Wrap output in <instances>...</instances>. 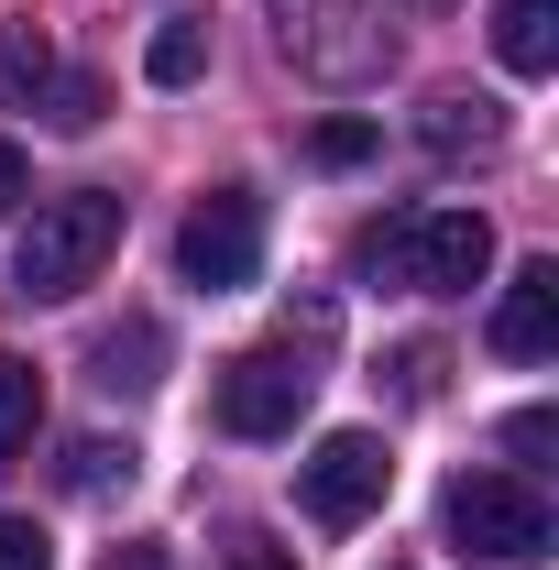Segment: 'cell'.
<instances>
[{"mask_svg": "<svg viewBox=\"0 0 559 570\" xmlns=\"http://www.w3.org/2000/svg\"><path fill=\"white\" fill-rule=\"evenodd\" d=\"M351 275L406 285V296H472L493 275V219L483 209H384L351 230Z\"/></svg>", "mask_w": 559, "mask_h": 570, "instance_id": "cell-1", "label": "cell"}, {"mask_svg": "<svg viewBox=\"0 0 559 570\" xmlns=\"http://www.w3.org/2000/svg\"><path fill=\"white\" fill-rule=\"evenodd\" d=\"M264 11H275L285 67L318 88H373L395 67V0H264Z\"/></svg>", "mask_w": 559, "mask_h": 570, "instance_id": "cell-2", "label": "cell"}, {"mask_svg": "<svg viewBox=\"0 0 559 570\" xmlns=\"http://www.w3.org/2000/svg\"><path fill=\"white\" fill-rule=\"evenodd\" d=\"M110 253H121V198L110 187H67V198H33L22 253H11V285L22 296H77V285H99Z\"/></svg>", "mask_w": 559, "mask_h": 570, "instance_id": "cell-3", "label": "cell"}, {"mask_svg": "<svg viewBox=\"0 0 559 570\" xmlns=\"http://www.w3.org/2000/svg\"><path fill=\"white\" fill-rule=\"evenodd\" d=\"M439 527H450V549H461V560H493V570L549 560V538H559L549 494H538L527 472H461V483L439 494Z\"/></svg>", "mask_w": 559, "mask_h": 570, "instance_id": "cell-4", "label": "cell"}, {"mask_svg": "<svg viewBox=\"0 0 559 570\" xmlns=\"http://www.w3.org/2000/svg\"><path fill=\"white\" fill-rule=\"evenodd\" d=\"M176 275L198 285V296H242V285L264 275V198L253 187H209L198 209L176 219Z\"/></svg>", "mask_w": 559, "mask_h": 570, "instance_id": "cell-5", "label": "cell"}, {"mask_svg": "<svg viewBox=\"0 0 559 570\" xmlns=\"http://www.w3.org/2000/svg\"><path fill=\"white\" fill-rule=\"evenodd\" d=\"M384 494H395V461H384L373 428H330V439L296 461V504H307L318 527H362Z\"/></svg>", "mask_w": 559, "mask_h": 570, "instance_id": "cell-6", "label": "cell"}, {"mask_svg": "<svg viewBox=\"0 0 559 570\" xmlns=\"http://www.w3.org/2000/svg\"><path fill=\"white\" fill-rule=\"evenodd\" d=\"M307 395H318V373L296 352H242V362H219V384H209V406L231 439H285V428L307 417Z\"/></svg>", "mask_w": 559, "mask_h": 570, "instance_id": "cell-7", "label": "cell"}, {"mask_svg": "<svg viewBox=\"0 0 559 570\" xmlns=\"http://www.w3.org/2000/svg\"><path fill=\"white\" fill-rule=\"evenodd\" d=\"M493 352L504 362H549L559 352V264L549 253H527L504 275V296H493Z\"/></svg>", "mask_w": 559, "mask_h": 570, "instance_id": "cell-8", "label": "cell"}, {"mask_svg": "<svg viewBox=\"0 0 559 570\" xmlns=\"http://www.w3.org/2000/svg\"><path fill=\"white\" fill-rule=\"evenodd\" d=\"M88 384H99V395H154V384H165V330H154V318L99 330V341H88Z\"/></svg>", "mask_w": 559, "mask_h": 570, "instance_id": "cell-9", "label": "cell"}, {"mask_svg": "<svg viewBox=\"0 0 559 570\" xmlns=\"http://www.w3.org/2000/svg\"><path fill=\"white\" fill-rule=\"evenodd\" d=\"M493 56L516 77H549L559 67V0H493Z\"/></svg>", "mask_w": 559, "mask_h": 570, "instance_id": "cell-10", "label": "cell"}, {"mask_svg": "<svg viewBox=\"0 0 559 570\" xmlns=\"http://www.w3.org/2000/svg\"><path fill=\"white\" fill-rule=\"evenodd\" d=\"M428 142H439V154H493V142H504V99L439 88V99H428Z\"/></svg>", "mask_w": 559, "mask_h": 570, "instance_id": "cell-11", "label": "cell"}, {"mask_svg": "<svg viewBox=\"0 0 559 570\" xmlns=\"http://www.w3.org/2000/svg\"><path fill=\"white\" fill-rule=\"evenodd\" d=\"M143 450L133 439H67V494H133Z\"/></svg>", "mask_w": 559, "mask_h": 570, "instance_id": "cell-12", "label": "cell"}, {"mask_svg": "<svg viewBox=\"0 0 559 570\" xmlns=\"http://www.w3.org/2000/svg\"><path fill=\"white\" fill-rule=\"evenodd\" d=\"M33 428H45V373L0 352V461H11V450H33Z\"/></svg>", "mask_w": 559, "mask_h": 570, "instance_id": "cell-13", "label": "cell"}, {"mask_svg": "<svg viewBox=\"0 0 559 570\" xmlns=\"http://www.w3.org/2000/svg\"><path fill=\"white\" fill-rule=\"evenodd\" d=\"M143 77H154V88H198V77H209V22H165V33L143 45Z\"/></svg>", "mask_w": 559, "mask_h": 570, "instance_id": "cell-14", "label": "cell"}, {"mask_svg": "<svg viewBox=\"0 0 559 570\" xmlns=\"http://www.w3.org/2000/svg\"><path fill=\"white\" fill-rule=\"evenodd\" d=\"M45 88H56V56L11 22V33H0V99H45Z\"/></svg>", "mask_w": 559, "mask_h": 570, "instance_id": "cell-15", "label": "cell"}, {"mask_svg": "<svg viewBox=\"0 0 559 570\" xmlns=\"http://www.w3.org/2000/svg\"><path fill=\"white\" fill-rule=\"evenodd\" d=\"M373 121H318V132H307V154H318V165H362V154H373Z\"/></svg>", "mask_w": 559, "mask_h": 570, "instance_id": "cell-16", "label": "cell"}, {"mask_svg": "<svg viewBox=\"0 0 559 570\" xmlns=\"http://www.w3.org/2000/svg\"><path fill=\"white\" fill-rule=\"evenodd\" d=\"M0 570H56V549H45L33 515H0Z\"/></svg>", "mask_w": 559, "mask_h": 570, "instance_id": "cell-17", "label": "cell"}, {"mask_svg": "<svg viewBox=\"0 0 559 570\" xmlns=\"http://www.w3.org/2000/svg\"><path fill=\"white\" fill-rule=\"evenodd\" d=\"M504 450H516V461L538 472V461L559 450V417H549V406H527V417H504Z\"/></svg>", "mask_w": 559, "mask_h": 570, "instance_id": "cell-18", "label": "cell"}, {"mask_svg": "<svg viewBox=\"0 0 559 570\" xmlns=\"http://www.w3.org/2000/svg\"><path fill=\"white\" fill-rule=\"evenodd\" d=\"M439 373H450V362L428 352V341H406V352H395V395H418V406H428V395H439Z\"/></svg>", "mask_w": 559, "mask_h": 570, "instance_id": "cell-19", "label": "cell"}, {"mask_svg": "<svg viewBox=\"0 0 559 570\" xmlns=\"http://www.w3.org/2000/svg\"><path fill=\"white\" fill-rule=\"evenodd\" d=\"M99 121V88L88 77H56V132H88Z\"/></svg>", "mask_w": 559, "mask_h": 570, "instance_id": "cell-20", "label": "cell"}, {"mask_svg": "<svg viewBox=\"0 0 559 570\" xmlns=\"http://www.w3.org/2000/svg\"><path fill=\"white\" fill-rule=\"evenodd\" d=\"M33 198V165H22V142H0V219Z\"/></svg>", "mask_w": 559, "mask_h": 570, "instance_id": "cell-21", "label": "cell"}, {"mask_svg": "<svg viewBox=\"0 0 559 570\" xmlns=\"http://www.w3.org/2000/svg\"><path fill=\"white\" fill-rule=\"evenodd\" d=\"M231 570H296V560H285L275 538H242V549H231Z\"/></svg>", "mask_w": 559, "mask_h": 570, "instance_id": "cell-22", "label": "cell"}, {"mask_svg": "<svg viewBox=\"0 0 559 570\" xmlns=\"http://www.w3.org/2000/svg\"><path fill=\"white\" fill-rule=\"evenodd\" d=\"M99 570H165V549H110Z\"/></svg>", "mask_w": 559, "mask_h": 570, "instance_id": "cell-23", "label": "cell"}]
</instances>
